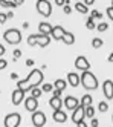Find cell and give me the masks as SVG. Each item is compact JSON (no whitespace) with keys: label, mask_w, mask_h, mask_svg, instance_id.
Listing matches in <instances>:
<instances>
[{"label":"cell","mask_w":113,"mask_h":127,"mask_svg":"<svg viewBox=\"0 0 113 127\" xmlns=\"http://www.w3.org/2000/svg\"><path fill=\"white\" fill-rule=\"evenodd\" d=\"M32 127H35V126H32Z\"/></svg>","instance_id":"53"},{"label":"cell","mask_w":113,"mask_h":127,"mask_svg":"<svg viewBox=\"0 0 113 127\" xmlns=\"http://www.w3.org/2000/svg\"><path fill=\"white\" fill-rule=\"evenodd\" d=\"M75 67L78 70H81V72H87L90 69V63L84 55H80V57H77V60H75Z\"/></svg>","instance_id":"8"},{"label":"cell","mask_w":113,"mask_h":127,"mask_svg":"<svg viewBox=\"0 0 113 127\" xmlns=\"http://www.w3.org/2000/svg\"><path fill=\"white\" fill-rule=\"evenodd\" d=\"M92 17H93L95 20H102V14H101L99 11H96V9L92 11Z\"/></svg>","instance_id":"31"},{"label":"cell","mask_w":113,"mask_h":127,"mask_svg":"<svg viewBox=\"0 0 113 127\" xmlns=\"http://www.w3.org/2000/svg\"><path fill=\"white\" fill-rule=\"evenodd\" d=\"M61 41H63L64 44H67V46H70V44L75 43V35H73L72 32H67V31H66V34H64V37H63Z\"/></svg>","instance_id":"20"},{"label":"cell","mask_w":113,"mask_h":127,"mask_svg":"<svg viewBox=\"0 0 113 127\" xmlns=\"http://www.w3.org/2000/svg\"><path fill=\"white\" fill-rule=\"evenodd\" d=\"M52 118H54L55 123H66V121H67V115H66L63 110H56V112H54Z\"/></svg>","instance_id":"18"},{"label":"cell","mask_w":113,"mask_h":127,"mask_svg":"<svg viewBox=\"0 0 113 127\" xmlns=\"http://www.w3.org/2000/svg\"><path fill=\"white\" fill-rule=\"evenodd\" d=\"M25 109H26V110L28 112H37V110H38V99H37V98H34V96H26L25 98Z\"/></svg>","instance_id":"6"},{"label":"cell","mask_w":113,"mask_h":127,"mask_svg":"<svg viewBox=\"0 0 113 127\" xmlns=\"http://www.w3.org/2000/svg\"><path fill=\"white\" fill-rule=\"evenodd\" d=\"M11 78H12V80H17V78H18V75L15 74V72H12V74H11Z\"/></svg>","instance_id":"47"},{"label":"cell","mask_w":113,"mask_h":127,"mask_svg":"<svg viewBox=\"0 0 113 127\" xmlns=\"http://www.w3.org/2000/svg\"><path fill=\"white\" fill-rule=\"evenodd\" d=\"M92 101H93L92 95L90 94H86V95L81 98V106L83 107H89V106H92Z\"/></svg>","instance_id":"21"},{"label":"cell","mask_w":113,"mask_h":127,"mask_svg":"<svg viewBox=\"0 0 113 127\" xmlns=\"http://www.w3.org/2000/svg\"><path fill=\"white\" fill-rule=\"evenodd\" d=\"M6 54V49H5V46L2 43H0V58H3V55Z\"/></svg>","instance_id":"37"},{"label":"cell","mask_w":113,"mask_h":127,"mask_svg":"<svg viewBox=\"0 0 113 127\" xmlns=\"http://www.w3.org/2000/svg\"><path fill=\"white\" fill-rule=\"evenodd\" d=\"M67 83L72 87H78L81 84V77L78 74H75V72H70V74H67Z\"/></svg>","instance_id":"14"},{"label":"cell","mask_w":113,"mask_h":127,"mask_svg":"<svg viewBox=\"0 0 113 127\" xmlns=\"http://www.w3.org/2000/svg\"><path fill=\"white\" fill-rule=\"evenodd\" d=\"M12 55H14V61H15V60H18V58L22 57V51H20V49H14Z\"/></svg>","instance_id":"33"},{"label":"cell","mask_w":113,"mask_h":127,"mask_svg":"<svg viewBox=\"0 0 113 127\" xmlns=\"http://www.w3.org/2000/svg\"><path fill=\"white\" fill-rule=\"evenodd\" d=\"M98 110H99L101 113H106V112L109 110V104H107V101H99V104H98Z\"/></svg>","instance_id":"25"},{"label":"cell","mask_w":113,"mask_h":127,"mask_svg":"<svg viewBox=\"0 0 113 127\" xmlns=\"http://www.w3.org/2000/svg\"><path fill=\"white\" fill-rule=\"evenodd\" d=\"M0 6L2 8H11V9L17 8V5L14 2H8V0H0Z\"/></svg>","instance_id":"24"},{"label":"cell","mask_w":113,"mask_h":127,"mask_svg":"<svg viewBox=\"0 0 113 127\" xmlns=\"http://www.w3.org/2000/svg\"><path fill=\"white\" fill-rule=\"evenodd\" d=\"M6 15H8V19H12V17H14V12H12V11H8Z\"/></svg>","instance_id":"46"},{"label":"cell","mask_w":113,"mask_h":127,"mask_svg":"<svg viewBox=\"0 0 113 127\" xmlns=\"http://www.w3.org/2000/svg\"><path fill=\"white\" fill-rule=\"evenodd\" d=\"M102 92L107 99H113V81L112 80H106L102 83Z\"/></svg>","instance_id":"11"},{"label":"cell","mask_w":113,"mask_h":127,"mask_svg":"<svg viewBox=\"0 0 113 127\" xmlns=\"http://www.w3.org/2000/svg\"><path fill=\"white\" fill-rule=\"evenodd\" d=\"M55 3L58 5V6H64L66 5V0H55Z\"/></svg>","instance_id":"40"},{"label":"cell","mask_w":113,"mask_h":127,"mask_svg":"<svg viewBox=\"0 0 113 127\" xmlns=\"http://www.w3.org/2000/svg\"><path fill=\"white\" fill-rule=\"evenodd\" d=\"M77 2H80V0H77Z\"/></svg>","instance_id":"52"},{"label":"cell","mask_w":113,"mask_h":127,"mask_svg":"<svg viewBox=\"0 0 113 127\" xmlns=\"http://www.w3.org/2000/svg\"><path fill=\"white\" fill-rule=\"evenodd\" d=\"M20 123H22V116H20V113H17V112L8 113L5 116V120H3V126L5 127H18Z\"/></svg>","instance_id":"4"},{"label":"cell","mask_w":113,"mask_h":127,"mask_svg":"<svg viewBox=\"0 0 113 127\" xmlns=\"http://www.w3.org/2000/svg\"><path fill=\"white\" fill-rule=\"evenodd\" d=\"M107 60H109V63H113V52L109 55V58H107Z\"/></svg>","instance_id":"48"},{"label":"cell","mask_w":113,"mask_h":127,"mask_svg":"<svg viewBox=\"0 0 113 127\" xmlns=\"http://www.w3.org/2000/svg\"><path fill=\"white\" fill-rule=\"evenodd\" d=\"M51 43V35H44V34H37V46L46 48Z\"/></svg>","instance_id":"15"},{"label":"cell","mask_w":113,"mask_h":127,"mask_svg":"<svg viewBox=\"0 0 113 127\" xmlns=\"http://www.w3.org/2000/svg\"><path fill=\"white\" fill-rule=\"evenodd\" d=\"M26 66H34V60L28 58V60H26Z\"/></svg>","instance_id":"44"},{"label":"cell","mask_w":113,"mask_h":127,"mask_svg":"<svg viewBox=\"0 0 113 127\" xmlns=\"http://www.w3.org/2000/svg\"><path fill=\"white\" fill-rule=\"evenodd\" d=\"M112 6H113V0H112Z\"/></svg>","instance_id":"50"},{"label":"cell","mask_w":113,"mask_h":127,"mask_svg":"<svg viewBox=\"0 0 113 127\" xmlns=\"http://www.w3.org/2000/svg\"><path fill=\"white\" fill-rule=\"evenodd\" d=\"M63 11H64V14H70V12H72V8H70L69 5H64V8H63Z\"/></svg>","instance_id":"38"},{"label":"cell","mask_w":113,"mask_h":127,"mask_svg":"<svg viewBox=\"0 0 113 127\" xmlns=\"http://www.w3.org/2000/svg\"><path fill=\"white\" fill-rule=\"evenodd\" d=\"M35 8H37V11H38V14L43 15V17H49L52 14V5L48 0H37Z\"/></svg>","instance_id":"5"},{"label":"cell","mask_w":113,"mask_h":127,"mask_svg":"<svg viewBox=\"0 0 113 127\" xmlns=\"http://www.w3.org/2000/svg\"><path fill=\"white\" fill-rule=\"evenodd\" d=\"M49 106L54 109V112H56V110H61L63 99H61V98H56V96H52V98L49 99Z\"/></svg>","instance_id":"16"},{"label":"cell","mask_w":113,"mask_h":127,"mask_svg":"<svg viewBox=\"0 0 113 127\" xmlns=\"http://www.w3.org/2000/svg\"><path fill=\"white\" fill-rule=\"evenodd\" d=\"M84 118H86V107L78 106L73 110V113H72V121H73V124H78V123L84 121Z\"/></svg>","instance_id":"7"},{"label":"cell","mask_w":113,"mask_h":127,"mask_svg":"<svg viewBox=\"0 0 113 127\" xmlns=\"http://www.w3.org/2000/svg\"><path fill=\"white\" fill-rule=\"evenodd\" d=\"M61 90H56V89H54V95L52 96H56V98H61Z\"/></svg>","instance_id":"39"},{"label":"cell","mask_w":113,"mask_h":127,"mask_svg":"<svg viewBox=\"0 0 113 127\" xmlns=\"http://www.w3.org/2000/svg\"><path fill=\"white\" fill-rule=\"evenodd\" d=\"M52 26L48 23V22H41L40 25H38V31H40V34H44V35H51L52 34Z\"/></svg>","instance_id":"17"},{"label":"cell","mask_w":113,"mask_h":127,"mask_svg":"<svg viewBox=\"0 0 113 127\" xmlns=\"http://www.w3.org/2000/svg\"><path fill=\"white\" fill-rule=\"evenodd\" d=\"M41 90H43V92H52V84L44 83V84L41 86Z\"/></svg>","instance_id":"32"},{"label":"cell","mask_w":113,"mask_h":127,"mask_svg":"<svg viewBox=\"0 0 113 127\" xmlns=\"http://www.w3.org/2000/svg\"><path fill=\"white\" fill-rule=\"evenodd\" d=\"M28 44L29 46H37V34H32L28 37Z\"/></svg>","instance_id":"28"},{"label":"cell","mask_w":113,"mask_h":127,"mask_svg":"<svg viewBox=\"0 0 113 127\" xmlns=\"http://www.w3.org/2000/svg\"><path fill=\"white\" fill-rule=\"evenodd\" d=\"M96 29H98L99 32H104V31H107V29H109V25H107L106 22H101V23L96 26Z\"/></svg>","instance_id":"29"},{"label":"cell","mask_w":113,"mask_h":127,"mask_svg":"<svg viewBox=\"0 0 113 127\" xmlns=\"http://www.w3.org/2000/svg\"><path fill=\"white\" fill-rule=\"evenodd\" d=\"M12 2H14L17 6H20V5H23V3H25V0H12Z\"/></svg>","instance_id":"43"},{"label":"cell","mask_w":113,"mask_h":127,"mask_svg":"<svg viewBox=\"0 0 113 127\" xmlns=\"http://www.w3.org/2000/svg\"><path fill=\"white\" fill-rule=\"evenodd\" d=\"M66 87H67V80L64 81L63 78H58V80H55V81H54V89L61 90V92H63V90H64Z\"/></svg>","instance_id":"19"},{"label":"cell","mask_w":113,"mask_h":127,"mask_svg":"<svg viewBox=\"0 0 113 127\" xmlns=\"http://www.w3.org/2000/svg\"><path fill=\"white\" fill-rule=\"evenodd\" d=\"M90 127H98V120L96 118H92V126Z\"/></svg>","instance_id":"41"},{"label":"cell","mask_w":113,"mask_h":127,"mask_svg":"<svg viewBox=\"0 0 113 127\" xmlns=\"http://www.w3.org/2000/svg\"><path fill=\"white\" fill-rule=\"evenodd\" d=\"M107 15H109V19H110V20H113V6L107 8Z\"/></svg>","instance_id":"36"},{"label":"cell","mask_w":113,"mask_h":127,"mask_svg":"<svg viewBox=\"0 0 113 127\" xmlns=\"http://www.w3.org/2000/svg\"><path fill=\"white\" fill-rule=\"evenodd\" d=\"M64 106H66V109H69V110H75L78 106H81V101L77 99L75 96H72V95H67L64 98Z\"/></svg>","instance_id":"10"},{"label":"cell","mask_w":113,"mask_h":127,"mask_svg":"<svg viewBox=\"0 0 113 127\" xmlns=\"http://www.w3.org/2000/svg\"><path fill=\"white\" fill-rule=\"evenodd\" d=\"M81 84L87 90H95L98 89V80L90 70H87V72H83V75H81Z\"/></svg>","instance_id":"2"},{"label":"cell","mask_w":113,"mask_h":127,"mask_svg":"<svg viewBox=\"0 0 113 127\" xmlns=\"http://www.w3.org/2000/svg\"><path fill=\"white\" fill-rule=\"evenodd\" d=\"M112 121H113V115H112Z\"/></svg>","instance_id":"51"},{"label":"cell","mask_w":113,"mask_h":127,"mask_svg":"<svg viewBox=\"0 0 113 127\" xmlns=\"http://www.w3.org/2000/svg\"><path fill=\"white\" fill-rule=\"evenodd\" d=\"M32 124L35 126V127H43L44 124H46V115H44V112H40V110H37V112H34L32 113Z\"/></svg>","instance_id":"9"},{"label":"cell","mask_w":113,"mask_h":127,"mask_svg":"<svg viewBox=\"0 0 113 127\" xmlns=\"http://www.w3.org/2000/svg\"><path fill=\"white\" fill-rule=\"evenodd\" d=\"M93 3H95V0H84V5H86V6H90Z\"/></svg>","instance_id":"42"},{"label":"cell","mask_w":113,"mask_h":127,"mask_svg":"<svg viewBox=\"0 0 113 127\" xmlns=\"http://www.w3.org/2000/svg\"><path fill=\"white\" fill-rule=\"evenodd\" d=\"M11 101H12L14 106H18L20 103H23L25 101V92L20 90V89H15L12 92V95H11Z\"/></svg>","instance_id":"12"},{"label":"cell","mask_w":113,"mask_h":127,"mask_svg":"<svg viewBox=\"0 0 113 127\" xmlns=\"http://www.w3.org/2000/svg\"><path fill=\"white\" fill-rule=\"evenodd\" d=\"M93 115H95V109H93L92 106L86 107V116L87 118H93Z\"/></svg>","instance_id":"30"},{"label":"cell","mask_w":113,"mask_h":127,"mask_svg":"<svg viewBox=\"0 0 113 127\" xmlns=\"http://www.w3.org/2000/svg\"><path fill=\"white\" fill-rule=\"evenodd\" d=\"M41 94H43L41 87H32V89H31V96H34V98H37V99L41 96Z\"/></svg>","instance_id":"23"},{"label":"cell","mask_w":113,"mask_h":127,"mask_svg":"<svg viewBox=\"0 0 113 127\" xmlns=\"http://www.w3.org/2000/svg\"><path fill=\"white\" fill-rule=\"evenodd\" d=\"M77 127H87V124L84 123V121H81V123H78V124H77Z\"/></svg>","instance_id":"45"},{"label":"cell","mask_w":113,"mask_h":127,"mask_svg":"<svg viewBox=\"0 0 113 127\" xmlns=\"http://www.w3.org/2000/svg\"><path fill=\"white\" fill-rule=\"evenodd\" d=\"M43 80H44V75H43V72L40 69H32L29 72V75L26 77L28 86H29L31 89L32 87H40V84L43 83Z\"/></svg>","instance_id":"1"},{"label":"cell","mask_w":113,"mask_h":127,"mask_svg":"<svg viewBox=\"0 0 113 127\" xmlns=\"http://www.w3.org/2000/svg\"><path fill=\"white\" fill-rule=\"evenodd\" d=\"M64 34H66V29L63 28V26H54L51 35H52V38H54L55 41H60V40H63Z\"/></svg>","instance_id":"13"},{"label":"cell","mask_w":113,"mask_h":127,"mask_svg":"<svg viewBox=\"0 0 113 127\" xmlns=\"http://www.w3.org/2000/svg\"><path fill=\"white\" fill-rule=\"evenodd\" d=\"M3 40L6 43H9V44H18L22 41V32L18 29H15V28H9L3 34Z\"/></svg>","instance_id":"3"},{"label":"cell","mask_w":113,"mask_h":127,"mask_svg":"<svg viewBox=\"0 0 113 127\" xmlns=\"http://www.w3.org/2000/svg\"><path fill=\"white\" fill-rule=\"evenodd\" d=\"M6 20H8V15L5 14V12H0V23H6Z\"/></svg>","instance_id":"35"},{"label":"cell","mask_w":113,"mask_h":127,"mask_svg":"<svg viewBox=\"0 0 113 127\" xmlns=\"http://www.w3.org/2000/svg\"><path fill=\"white\" fill-rule=\"evenodd\" d=\"M75 9H77L78 12H81V14H87V12H89V8L84 5V2H77V5H75Z\"/></svg>","instance_id":"22"},{"label":"cell","mask_w":113,"mask_h":127,"mask_svg":"<svg viewBox=\"0 0 113 127\" xmlns=\"http://www.w3.org/2000/svg\"><path fill=\"white\" fill-rule=\"evenodd\" d=\"M23 28H25V29H28V28H29V23L25 22V23H23Z\"/></svg>","instance_id":"49"},{"label":"cell","mask_w":113,"mask_h":127,"mask_svg":"<svg viewBox=\"0 0 113 127\" xmlns=\"http://www.w3.org/2000/svg\"><path fill=\"white\" fill-rule=\"evenodd\" d=\"M102 44H104V41H102L101 38H98V37L92 40V46H93V48H95V49H99V48L102 46Z\"/></svg>","instance_id":"27"},{"label":"cell","mask_w":113,"mask_h":127,"mask_svg":"<svg viewBox=\"0 0 113 127\" xmlns=\"http://www.w3.org/2000/svg\"><path fill=\"white\" fill-rule=\"evenodd\" d=\"M6 66H8V61H6L5 58H0V70L6 69Z\"/></svg>","instance_id":"34"},{"label":"cell","mask_w":113,"mask_h":127,"mask_svg":"<svg viewBox=\"0 0 113 127\" xmlns=\"http://www.w3.org/2000/svg\"><path fill=\"white\" fill-rule=\"evenodd\" d=\"M86 28H87V29H95V28H96L95 19H93V17H89V19L86 20Z\"/></svg>","instance_id":"26"}]
</instances>
